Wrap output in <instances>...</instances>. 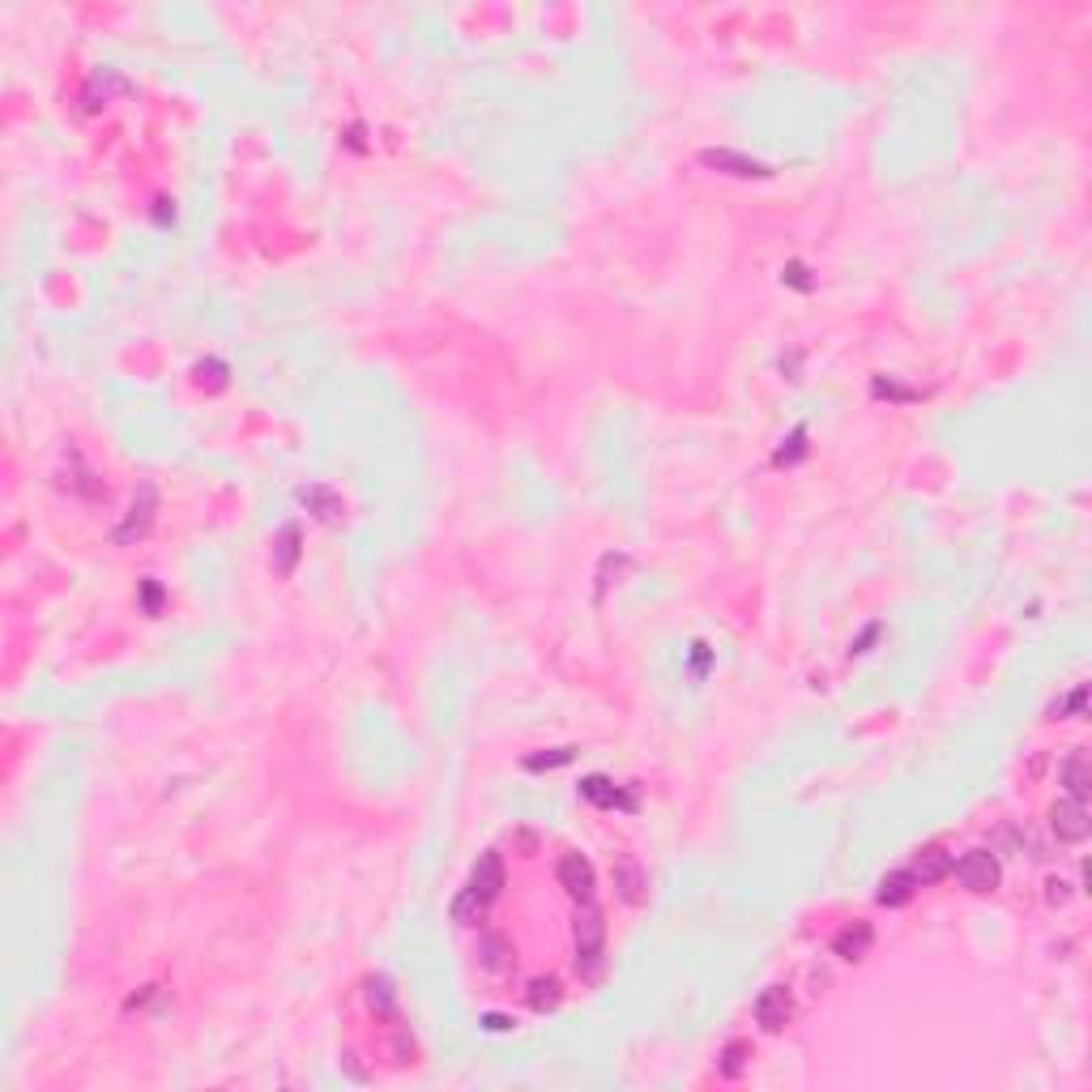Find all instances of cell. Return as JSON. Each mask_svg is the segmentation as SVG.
I'll return each mask as SVG.
<instances>
[{
	"label": "cell",
	"instance_id": "1",
	"mask_svg": "<svg viewBox=\"0 0 1092 1092\" xmlns=\"http://www.w3.org/2000/svg\"><path fill=\"white\" fill-rule=\"evenodd\" d=\"M500 888H503V862H500V853H482L479 858V867L470 870V884L461 888V896L453 901V922H461V926H474V922H482L486 917V910H491V901L500 896Z\"/></svg>",
	"mask_w": 1092,
	"mask_h": 1092
},
{
	"label": "cell",
	"instance_id": "25",
	"mask_svg": "<svg viewBox=\"0 0 1092 1092\" xmlns=\"http://www.w3.org/2000/svg\"><path fill=\"white\" fill-rule=\"evenodd\" d=\"M1084 704H1088V687H1076V692L1067 696V700H1059L1050 709V717H1062V713H1071V717H1084Z\"/></svg>",
	"mask_w": 1092,
	"mask_h": 1092
},
{
	"label": "cell",
	"instance_id": "4",
	"mask_svg": "<svg viewBox=\"0 0 1092 1092\" xmlns=\"http://www.w3.org/2000/svg\"><path fill=\"white\" fill-rule=\"evenodd\" d=\"M154 517H159V491H154L150 482H141V486H137L133 508H128V517H124V525L112 534V543H116V546H133V543H141V538L150 534Z\"/></svg>",
	"mask_w": 1092,
	"mask_h": 1092
},
{
	"label": "cell",
	"instance_id": "17",
	"mask_svg": "<svg viewBox=\"0 0 1092 1092\" xmlns=\"http://www.w3.org/2000/svg\"><path fill=\"white\" fill-rule=\"evenodd\" d=\"M299 525H282L278 538H273V572L278 576H290L299 564Z\"/></svg>",
	"mask_w": 1092,
	"mask_h": 1092
},
{
	"label": "cell",
	"instance_id": "32",
	"mask_svg": "<svg viewBox=\"0 0 1092 1092\" xmlns=\"http://www.w3.org/2000/svg\"><path fill=\"white\" fill-rule=\"evenodd\" d=\"M879 632H884V628H879V623H870V628L862 632L858 640H853V649H849V653H867V649H870V645H875V640H879Z\"/></svg>",
	"mask_w": 1092,
	"mask_h": 1092
},
{
	"label": "cell",
	"instance_id": "8",
	"mask_svg": "<svg viewBox=\"0 0 1092 1092\" xmlns=\"http://www.w3.org/2000/svg\"><path fill=\"white\" fill-rule=\"evenodd\" d=\"M559 884L576 901H593V892H598V879H593V867L585 853H564L559 858Z\"/></svg>",
	"mask_w": 1092,
	"mask_h": 1092
},
{
	"label": "cell",
	"instance_id": "31",
	"mask_svg": "<svg viewBox=\"0 0 1092 1092\" xmlns=\"http://www.w3.org/2000/svg\"><path fill=\"white\" fill-rule=\"evenodd\" d=\"M785 282H794L798 290H811V278H806V265H785Z\"/></svg>",
	"mask_w": 1092,
	"mask_h": 1092
},
{
	"label": "cell",
	"instance_id": "19",
	"mask_svg": "<svg viewBox=\"0 0 1092 1092\" xmlns=\"http://www.w3.org/2000/svg\"><path fill=\"white\" fill-rule=\"evenodd\" d=\"M525 998H529V1007H534L538 1016H546V1012H555L559 1003H564V986H559L555 977H534L529 981V990H525Z\"/></svg>",
	"mask_w": 1092,
	"mask_h": 1092
},
{
	"label": "cell",
	"instance_id": "27",
	"mask_svg": "<svg viewBox=\"0 0 1092 1092\" xmlns=\"http://www.w3.org/2000/svg\"><path fill=\"white\" fill-rule=\"evenodd\" d=\"M214 384V389H223L226 384V367L223 363H197V384Z\"/></svg>",
	"mask_w": 1092,
	"mask_h": 1092
},
{
	"label": "cell",
	"instance_id": "26",
	"mask_svg": "<svg viewBox=\"0 0 1092 1092\" xmlns=\"http://www.w3.org/2000/svg\"><path fill=\"white\" fill-rule=\"evenodd\" d=\"M389 1050H393V1062H397V1067H406V1062H415V1037H410V1033H397V1037L389 1041Z\"/></svg>",
	"mask_w": 1092,
	"mask_h": 1092
},
{
	"label": "cell",
	"instance_id": "7",
	"mask_svg": "<svg viewBox=\"0 0 1092 1092\" xmlns=\"http://www.w3.org/2000/svg\"><path fill=\"white\" fill-rule=\"evenodd\" d=\"M700 162L713 171H721V176H734V180H768L773 176V167H764V162L747 159V154H739V150H704Z\"/></svg>",
	"mask_w": 1092,
	"mask_h": 1092
},
{
	"label": "cell",
	"instance_id": "16",
	"mask_svg": "<svg viewBox=\"0 0 1092 1092\" xmlns=\"http://www.w3.org/2000/svg\"><path fill=\"white\" fill-rule=\"evenodd\" d=\"M581 798H589L593 806H623V811H632L636 806V798L623 794L614 782H607V777H585L581 782Z\"/></svg>",
	"mask_w": 1092,
	"mask_h": 1092
},
{
	"label": "cell",
	"instance_id": "28",
	"mask_svg": "<svg viewBox=\"0 0 1092 1092\" xmlns=\"http://www.w3.org/2000/svg\"><path fill=\"white\" fill-rule=\"evenodd\" d=\"M1045 901H1050L1054 910H1062V905L1071 901V884H1067V879H1050V884H1045Z\"/></svg>",
	"mask_w": 1092,
	"mask_h": 1092
},
{
	"label": "cell",
	"instance_id": "13",
	"mask_svg": "<svg viewBox=\"0 0 1092 1092\" xmlns=\"http://www.w3.org/2000/svg\"><path fill=\"white\" fill-rule=\"evenodd\" d=\"M1059 777H1062V785H1067V798H1076V803H1084L1092 794V768H1088L1084 751H1071V756L1062 760Z\"/></svg>",
	"mask_w": 1092,
	"mask_h": 1092
},
{
	"label": "cell",
	"instance_id": "11",
	"mask_svg": "<svg viewBox=\"0 0 1092 1092\" xmlns=\"http://www.w3.org/2000/svg\"><path fill=\"white\" fill-rule=\"evenodd\" d=\"M870 948H875V931L867 922H853L846 931H837V939H832V956H841V960H867Z\"/></svg>",
	"mask_w": 1092,
	"mask_h": 1092
},
{
	"label": "cell",
	"instance_id": "6",
	"mask_svg": "<svg viewBox=\"0 0 1092 1092\" xmlns=\"http://www.w3.org/2000/svg\"><path fill=\"white\" fill-rule=\"evenodd\" d=\"M789 1020H794V995H789V986H768L756 998V1024L764 1033H782Z\"/></svg>",
	"mask_w": 1092,
	"mask_h": 1092
},
{
	"label": "cell",
	"instance_id": "30",
	"mask_svg": "<svg viewBox=\"0 0 1092 1092\" xmlns=\"http://www.w3.org/2000/svg\"><path fill=\"white\" fill-rule=\"evenodd\" d=\"M567 760H572V747H559L555 756H529L525 768H534V773H538V768H555V764H567Z\"/></svg>",
	"mask_w": 1092,
	"mask_h": 1092
},
{
	"label": "cell",
	"instance_id": "3",
	"mask_svg": "<svg viewBox=\"0 0 1092 1092\" xmlns=\"http://www.w3.org/2000/svg\"><path fill=\"white\" fill-rule=\"evenodd\" d=\"M952 870L960 875V888H965V892H973V896L995 892L998 879H1003V870H998V858H995L990 849H969Z\"/></svg>",
	"mask_w": 1092,
	"mask_h": 1092
},
{
	"label": "cell",
	"instance_id": "21",
	"mask_svg": "<svg viewBox=\"0 0 1092 1092\" xmlns=\"http://www.w3.org/2000/svg\"><path fill=\"white\" fill-rule=\"evenodd\" d=\"M747 1062H751V1045L747 1041H730L726 1050H721V1059H717V1071L726 1080H739L742 1071H747Z\"/></svg>",
	"mask_w": 1092,
	"mask_h": 1092
},
{
	"label": "cell",
	"instance_id": "20",
	"mask_svg": "<svg viewBox=\"0 0 1092 1092\" xmlns=\"http://www.w3.org/2000/svg\"><path fill=\"white\" fill-rule=\"evenodd\" d=\"M479 965L491 969V973L512 969V952H508V943H503L500 934H482V939H479Z\"/></svg>",
	"mask_w": 1092,
	"mask_h": 1092
},
{
	"label": "cell",
	"instance_id": "5",
	"mask_svg": "<svg viewBox=\"0 0 1092 1092\" xmlns=\"http://www.w3.org/2000/svg\"><path fill=\"white\" fill-rule=\"evenodd\" d=\"M1050 828L1059 841H1067V846H1080V841L1092 832V820H1088V806L1076 803V798H1059V803L1050 806Z\"/></svg>",
	"mask_w": 1092,
	"mask_h": 1092
},
{
	"label": "cell",
	"instance_id": "2",
	"mask_svg": "<svg viewBox=\"0 0 1092 1092\" xmlns=\"http://www.w3.org/2000/svg\"><path fill=\"white\" fill-rule=\"evenodd\" d=\"M576 973L585 981H598L607 969V922L593 901H576Z\"/></svg>",
	"mask_w": 1092,
	"mask_h": 1092
},
{
	"label": "cell",
	"instance_id": "22",
	"mask_svg": "<svg viewBox=\"0 0 1092 1092\" xmlns=\"http://www.w3.org/2000/svg\"><path fill=\"white\" fill-rule=\"evenodd\" d=\"M875 397H888V401H917L922 397V389H905V384H896V380H888V375H875Z\"/></svg>",
	"mask_w": 1092,
	"mask_h": 1092
},
{
	"label": "cell",
	"instance_id": "10",
	"mask_svg": "<svg viewBox=\"0 0 1092 1092\" xmlns=\"http://www.w3.org/2000/svg\"><path fill=\"white\" fill-rule=\"evenodd\" d=\"M952 867H956V858H952L948 849H943V846H926V849L913 858L910 875L917 879V888H931V884H939V879H948Z\"/></svg>",
	"mask_w": 1092,
	"mask_h": 1092
},
{
	"label": "cell",
	"instance_id": "12",
	"mask_svg": "<svg viewBox=\"0 0 1092 1092\" xmlns=\"http://www.w3.org/2000/svg\"><path fill=\"white\" fill-rule=\"evenodd\" d=\"M299 503H304L316 521H325V525H337V521L346 517L342 495H333L329 486H304V491H299Z\"/></svg>",
	"mask_w": 1092,
	"mask_h": 1092
},
{
	"label": "cell",
	"instance_id": "24",
	"mask_svg": "<svg viewBox=\"0 0 1092 1092\" xmlns=\"http://www.w3.org/2000/svg\"><path fill=\"white\" fill-rule=\"evenodd\" d=\"M64 486H73L81 500H107V486L98 482L90 470H77V474H73V482H64Z\"/></svg>",
	"mask_w": 1092,
	"mask_h": 1092
},
{
	"label": "cell",
	"instance_id": "29",
	"mask_svg": "<svg viewBox=\"0 0 1092 1092\" xmlns=\"http://www.w3.org/2000/svg\"><path fill=\"white\" fill-rule=\"evenodd\" d=\"M141 607H145V614H159V610H162V585H159V581H145V585H141Z\"/></svg>",
	"mask_w": 1092,
	"mask_h": 1092
},
{
	"label": "cell",
	"instance_id": "34",
	"mask_svg": "<svg viewBox=\"0 0 1092 1092\" xmlns=\"http://www.w3.org/2000/svg\"><path fill=\"white\" fill-rule=\"evenodd\" d=\"M167 205L171 201H159V223H171V218H176V209H167Z\"/></svg>",
	"mask_w": 1092,
	"mask_h": 1092
},
{
	"label": "cell",
	"instance_id": "9",
	"mask_svg": "<svg viewBox=\"0 0 1092 1092\" xmlns=\"http://www.w3.org/2000/svg\"><path fill=\"white\" fill-rule=\"evenodd\" d=\"M128 81L120 77V73H112V69H103V73H95V77L81 86V112H98V107H107L112 103V95H128Z\"/></svg>",
	"mask_w": 1092,
	"mask_h": 1092
},
{
	"label": "cell",
	"instance_id": "33",
	"mask_svg": "<svg viewBox=\"0 0 1092 1092\" xmlns=\"http://www.w3.org/2000/svg\"><path fill=\"white\" fill-rule=\"evenodd\" d=\"M482 1024H486V1029H491V1033H508V1029H512V1024H517V1020H508V1016H486Z\"/></svg>",
	"mask_w": 1092,
	"mask_h": 1092
},
{
	"label": "cell",
	"instance_id": "18",
	"mask_svg": "<svg viewBox=\"0 0 1092 1092\" xmlns=\"http://www.w3.org/2000/svg\"><path fill=\"white\" fill-rule=\"evenodd\" d=\"M367 1003H372V1012L380 1016V1020L397 1024V990H393V981L384 977V973L367 977Z\"/></svg>",
	"mask_w": 1092,
	"mask_h": 1092
},
{
	"label": "cell",
	"instance_id": "14",
	"mask_svg": "<svg viewBox=\"0 0 1092 1092\" xmlns=\"http://www.w3.org/2000/svg\"><path fill=\"white\" fill-rule=\"evenodd\" d=\"M913 892H917V879L910 875V870H892V875L879 879L875 901L884 905V910H901V905L913 901Z\"/></svg>",
	"mask_w": 1092,
	"mask_h": 1092
},
{
	"label": "cell",
	"instance_id": "23",
	"mask_svg": "<svg viewBox=\"0 0 1092 1092\" xmlns=\"http://www.w3.org/2000/svg\"><path fill=\"white\" fill-rule=\"evenodd\" d=\"M803 453H806V427H794V431H789V439H785V444L777 448V457H773V461H777V465H794V461H798V457H803Z\"/></svg>",
	"mask_w": 1092,
	"mask_h": 1092
},
{
	"label": "cell",
	"instance_id": "15",
	"mask_svg": "<svg viewBox=\"0 0 1092 1092\" xmlns=\"http://www.w3.org/2000/svg\"><path fill=\"white\" fill-rule=\"evenodd\" d=\"M645 888H649V875L632 858H623L619 867H614V892H619L623 905H640L645 901Z\"/></svg>",
	"mask_w": 1092,
	"mask_h": 1092
}]
</instances>
